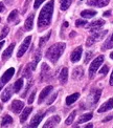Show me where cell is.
I'll return each mask as SVG.
<instances>
[{"instance_id": "1", "label": "cell", "mask_w": 113, "mask_h": 128, "mask_svg": "<svg viewBox=\"0 0 113 128\" xmlns=\"http://www.w3.org/2000/svg\"><path fill=\"white\" fill-rule=\"evenodd\" d=\"M53 5H55V1L50 0L49 2L45 4V6H43L41 10L39 19H38V28H45L51 22L52 14H53Z\"/></svg>"}, {"instance_id": "2", "label": "cell", "mask_w": 113, "mask_h": 128, "mask_svg": "<svg viewBox=\"0 0 113 128\" xmlns=\"http://www.w3.org/2000/svg\"><path fill=\"white\" fill-rule=\"evenodd\" d=\"M66 44L63 43V42H58V43L51 45L49 48L47 50L45 57L49 60L51 63H57L58 60L60 59V57L62 56V54L65 50Z\"/></svg>"}, {"instance_id": "3", "label": "cell", "mask_w": 113, "mask_h": 128, "mask_svg": "<svg viewBox=\"0 0 113 128\" xmlns=\"http://www.w3.org/2000/svg\"><path fill=\"white\" fill-rule=\"evenodd\" d=\"M108 34V30H96V32H93L92 35L89 36V38L86 41V45L87 46H91L93 45L95 42H98L102 39H104V37Z\"/></svg>"}, {"instance_id": "4", "label": "cell", "mask_w": 113, "mask_h": 128, "mask_svg": "<svg viewBox=\"0 0 113 128\" xmlns=\"http://www.w3.org/2000/svg\"><path fill=\"white\" fill-rule=\"evenodd\" d=\"M103 62H104V56L96 57L95 59L92 61V63L90 64V67H89V78L90 79H93L95 72H98V69L100 68V66L102 65Z\"/></svg>"}, {"instance_id": "5", "label": "cell", "mask_w": 113, "mask_h": 128, "mask_svg": "<svg viewBox=\"0 0 113 128\" xmlns=\"http://www.w3.org/2000/svg\"><path fill=\"white\" fill-rule=\"evenodd\" d=\"M30 41H31V36H28V37H26V38L23 40V42H22V44L20 45V48H19V50H18V52H17V57H22L25 52H26V50H27V48L29 47V44H30Z\"/></svg>"}, {"instance_id": "6", "label": "cell", "mask_w": 113, "mask_h": 128, "mask_svg": "<svg viewBox=\"0 0 113 128\" xmlns=\"http://www.w3.org/2000/svg\"><path fill=\"white\" fill-rule=\"evenodd\" d=\"M102 94V90L101 89H94L90 92L89 97H88V102L90 105H95L96 103L99 102V100L101 98Z\"/></svg>"}, {"instance_id": "7", "label": "cell", "mask_w": 113, "mask_h": 128, "mask_svg": "<svg viewBox=\"0 0 113 128\" xmlns=\"http://www.w3.org/2000/svg\"><path fill=\"white\" fill-rule=\"evenodd\" d=\"M23 107H24V103L22 102V101H19V100H14L12 102V104H10V106H9L10 110L15 114H19L20 111L23 109Z\"/></svg>"}, {"instance_id": "8", "label": "cell", "mask_w": 113, "mask_h": 128, "mask_svg": "<svg viewBox=\"0 0 113 128\" xmlns=\"http://www.w3.org/2000/svg\"><path fill=\"white\" fill-rule=\"evenodd\" d=\"M105 24V21L103 19H99V20H96V21H93V22H91L89 24H87V28H90V30L92 32H96V30H99L102 26H103Z\"/></svg>"}, {"instance_id": "9", "label": "cell", "mask_w": 113, "mask_h": 128, "mask_svg": "<svg viewBox=\"0 0 113 128\" xmlns=\"http://www.w3.org/2000/svg\"><path fill=\"white\" fill-rule=\"evenodd\" d=\"M82 52H83L82 46L77 47V48H75V50L71 52V56H70V60H71V62H73V63L79 62L80 59H81V57H82Z\"/></svg>"}, {"instance_id": "10", "label": "cell", "mask_w": 113, "mask_h": 128, "mask_svg": "<svg viewBox=\"0 0 113 128\" xmlns=\"http://www.w3.org/2000/svg\"><path fill=\"white\" fill-rule=\"evenodd\" d=\"M60 116H52L51 118H49L47 121H46V123L43 125V127L44 128H47V127H56L59 123H60Z\"/></svg>"}, {"instance_id": "11", "label": "cell", "mask_w": 113, "mask_h": 128, "mask_svg": "<svg viewBox=\"0 0 113 128\" xmlns=\"http://www.w3.org/2000/svg\"><path fill=\"white\" fill-rule=\"evenodd\" d=\"M14 74H15V68H13V67L8 68L7 70L3 74V76L1 77V83L2 84H6L9 80L12 79V77L14 76Z\"/></svg>"}, {"instance_id": "12", "label": "cell", "mask_w": 113, "mask_h": 128, "mask_svg": "<svg viewBox=\"0 0 113 128\" xmlns=\"http://www.w3.org/2000/svg\"><path fill=\"white\" fill-rule=\"evenodd\" d=\"M109 0H87L88 5H92V6H98V8H104L108 5Z\"/></svg>"}, {"instance_id": "13", "label": "cell", "mask_w": 113, "mask_h": 128, "mask_svg": "<svg viewBox=\"0 0 113 128\" xmlns=\"http://www.w3.org/2000/svg\"><path fill=\"white\" fill-rule=\"evenodd\" d=\"M52 88H53V87L51 86V85H48V86H46L44 89L42 90L41 94H40V96H39V100H38V102H39V104H41V103L43 102V101H44V100L46 99V97L50 94V92L52 90Z\"/></svg>"}, {"instance_id": "14", "label": "cell", "mask_w": 113, "mask_h": 128, "mask_svg": "<svg viewBox=\"0 0 113 128\" xmlns=\"http://www.w3.org/2000/svg\"><path fill=\"white\" fill-rule=\"evenodd\" d=\"M112 108H113V98L109 99L108 101H107V102H105V103L99 108L98 111H99L100 114H102V112H106V111H108V110H110V109H112Z\"/></svg>"}, {"instance_id": "15", "label": "cell", "mask_w": 113, "mask_h": 128, "mask_svg": "<svg viewBox=\"0 0 113 128\" xmlns=\"http://www.w3.org/2000/svg\"><path fill=\"white\" fill-rule=\"evenodd\" d=\"M12 94H13L12 86H7L3 90V92L1 94V101L2 102H7V101L10 99V97H12Z\"/></svg>"}, {"instance_id": "16", "label": "cell", "mask_w": 113, "mask_h": 128, "mask_svg": "<svg viewBox=\"0 0 113 128\" xmlns=\"http://www.w3.org/2000/svg\"><path fill=\"white\" fill-rule=\"evenodd\" d=\"M44 118V114L43 112H38L33 119L30 121V127H37L40 124V122L42 121V119Z\"/></svg>"}, {"instance_id": "17", "label": "cell", "mask_w": 113, "mask_h": 128, "mask_svg": "<svg viewBox=\"0 0 113 128\" xmlns=\"http://www.w3.org/2000/svg\"><path fill=\"white\" fill-rule=\"evenodd\" d=\"M84 76V69L83 67H81V66H78V67H75L73 69V72H72V79L73 80H80V79H82Z\"/></svg>"}, {"instance_id": "18", "label": "cell", "mask_w": 113, "mask_h": 128, "mask_svg": "<svg viewBox=\"0 0 113 128\" xmlns=\"http://www.w3.org/2000/svg\"><path fill=\"white\" fill-rule=\"evenodd\" d=\"M49 72H50V68L48 67V65L46 63H43L42 64V68H41V80H42V81H44V80L48 79Z\"/></svg>"}, {"instance_id": "19", "label": "cell", "mask_w": 113, "mask_h": 128, "mask_svg": "<svg viewBox=\"0 0 113 128\" xmlns=\"http://www.w3.org/2000/svg\"><path fill=\"white\" fill-rule=\"evenodd\" d=\"M14 47H15V43H12L6 50L3 52V54H2V61H6L7 59H9L10 56H12V54H13Z\"/></svg>"}, {"instance_id": "20", "label": "cell", "mask_w": 113, "mask_h": 128, "mask_svg": "<svg viewBox=\"0 0 113 128\" xmlns=\"http://www.w3.org/2000/svg\"><path fill=\"white\" fill-rule=\"evenodd\" d=\"M59 80H60L61 84H66L67 80H68V68L67 67L62 68L60 76H59Z\"/></svg>"}, {"instance_id": "21", "label": "cell", "mask_w": 113, "mask_h": 128, "mask_svg": "<svg viewBox=\"0 0 113 128\" xmlns=\"http://www.w3.org/2000/svg\"><path fill=\"white\" fill-rule=\"evenodd\" d=\"M40 59H41V52H40V50H38L36 52L35 56H34V61H33V63L29 64L33 70H35V69H36V67H37V65H38V63H39Z\"/></svg>"}, {"instance_id": "22", "label": "cell", "mask_w": 113, "mask_h": 128, "mask_svg": "<svg viewBox=\"0 0 113 128\" xmlns=\"http://www.w3.org/2000/svg\"><path fill=\"white\" fill-rule=\"evenodd\" d=\"M31 111H33V107H26V108L23 109V112L20 116V122L21 123H24V122L26 121V119L28 118V116H29V114L31 112Z\"/></svg>"}, {"instance_id": "23", "label": "cell", "mask_w": 113, "mask_h": 128, "mask_svg": "<svg viewBox=\"0 0 113 128\" xmlns=\"http://www.w3.org/2000/svg\"><path fill=\"white\" fill-rule=\"evenodd\" d=\"M34 18H35V16L34 15H30L29 17L25 20L24 28H25L26 30H30L31 28H33V26H34Z\"/></svg>"}, {"instance_id": "24", "label": "cell", "mask_w": 113, "mask_h": 128, "mask_svg": "<svg viewBox=\"0 0 113 128\" xmlns=\"http://www.w3.org/2000/svg\"><path fill=\"white\" fill-rule=\"evenodd\" d=\"M96 15V12L93 10H82L81 13V16L83 18H86V19H89V18H92Z\"/></svg>"}, {"instance_id": "25", "label": "cell", "mask_w": 113, "mask_h": 128, "mask_svg": "<svg viewBox=\"0 0 113 128\" xmlns=\"http://www.w3.org/2000/svg\"><path fill=\"white\" fill-rule=\"evenodd\" d=\"M7 21H8V22H15V21H16V23L19 22V19H18V10H14L10 12L8 18H7Z\"/></svg>"}, {"instance_id": "26", "label": "cell", "mask_w": 113, "mask_h": 128, "mask_svg": "<svg viewBox=\"0 0 113 128\" xmlns=\"http://www.w3.org/2000/svg\"><path fill=\"white\" fill-rule=\"evenodd\" d=\"M79 98H80V94H79V92H75V94H73L68 96V97L66 98V104H67V105H71V104H73Z\"/></svg>"}, {"instance_id": "27", "label": "cell", "mask_w": 113, "mask_h": 128, "mask_svg": "<svg viewBox=\"0 0 113 128\" xmlns=\"http://www.w3.org/2000/svg\"><path fill=\"white\" fill-rule=\"evenodd\" d=\"M13 123V118L8 114H5L1 120V127H6Z\"/></svg>"}, {"instance_id": "28", "label": "cell", "mask_w": 113, "mask_h": 128, "mask_svg": "<svg viewBox=\"0 0 113 128\" xmlns=\"http://www.w3.org/2000/svg\"><path fill=\"white\" fill-rule=\"evenodd\" d=\"M92 116H93V114H91V112L85 114L83 116H81L80 119L78 120V123L77 124H82V123H85V122H87V121H90L91 119H92Z\"/></svg>"}, {"instance_id": "29", "label": "cell", "mask_w": 113, "mask_h": 128, "mask_svg": "<svg viewBox=\"0 0 113 128\" xmlns=\"http://www.w3.org/2000/svg\"><path fill=\"white\" fill-rule=\"evenodd\" d=\"M22 86H23V78H21V79L17 80V81L15 82V84H14V92L16 94H18L21 90V88H22Z\"/></svg>"}, {"instance_id": "30", "label": "cell", "mask_w": 113, "mask_h": 128, "mask_svg": "<svg viewBox=\"0 0 113 128\" xmlns=\"http://www.w3.org/2000/svg\"><path fill=\"white\" fill-rule=\"evenodd\" d=\"M75 114H77V111H75V110H73L72 112L69 114V116H68V118L66 119V121H65V125L66 126H69V125L72 124V122H73V120L75 118Z\"/></svg>"}, {"instance_id": "31", "label": "cell", "mask_w": 113, "mask_h": 128, "mask_svg": "<svg viewBox=\"0 0 113 128\" xmlns=\"http://www.w3.org/2000/svg\"><path fill=\"white\" fill-rule=\"evenodd\" d=\"M50 35H51V32H48V34H46L45 36L41 37V38H40V40H39V47H42L43 45H44V44L46 43V41H47L48 39H49Z\"/></svg>"}, {"instance_id": "32", "label": "cell", "mask_w": 113, "mask_h": 128, "mask_svg": "<svg viewBox=\"0 0 113 128\" xmlns=\"http://www.w3.org/2000/svg\"><path fill=\"white\" fill-rule=\"evenodd\" d=\"M112 47H113V34H112V36H111V38H110V39L103 45L102 50H108V48H112Z\"/></svg>"}, {"instance_id": "33", "label": "cell", "mask_w": 113, "mask_h": 128, "mask_svg": "<svg viewBox=\"0 0 113 128\" xmlns=\"http://www.w3.org/2000/svg\"><path fill=\"white\" fill-rule=\"evenodd\" d=\"M71 2H72V0H62L61 1V10H68V8L70 6Z\"/></svg>"}, {"instance_id": "34", "label": "cell", "mask_w": 113, "mask_h": 128, "mask_svg": "<svg viewBox=\"0 0 113 128\" xmlns=\"http://www.w3.org/2000/svg\"><path fill=\"white\" fill-rule=\"evenodd\" d=\"M31 67H30V65L28 64L27 66H26L25 68H24V70H23V77H25V78H27V79H29L30 77H31Z\"/></svg>"}, {"instance_id": "35", "label": "cell", "mask_w": 113, "mask_h": 128, "mask_svg": "<svg viewBox=\"0 0 113 128\" xmlns=\"http://www.w3.org/2000/svg\"><path fill=\"white\" fill-rule=\"evenodd\" d=\"M8 30H9V28H7V26H4V28H2V33H1V35H0V40H2L4 37H6V36H7Z\"/></svg>"}, {"instance_id": "36", "label": "cell", "mask_w": 113, "mask_h": 128, "mask_svg": "<svg viewBox=\"0 0 113 128\" xmlns=\"http://www.w3.org/2000/svg\"><path fill=\"white\" fill-rule=\"evenodd\" d=\"M87 21L86 20H77L75 21V25L78 26V28H81V26H87Z\"/></svg>"}, {"instance_id": "37", "label": "cell", "mask_w": 113, "mask_h": 128, "mask_svg": "<svg viewBox=\"0 0 113 128\" xmlns=\"http://www.w3.org/2000/svg\"><path fill=\"white\" fill-rule=\"evenodd\" d=\"M92 52H86V58H85V61H84V63L85 64H87L88 62H89V60L91 59V57H92Z\"/></svg>"}, {"instance_id": "38", "label": "cell", "mask_w": 113, "mask_h": 128, "mask_svg": "<svg viewBox=\"0 0 113 128\" xmlns=\"http://www.w3.org/2000/svg\"><path fill=\"white\" fill-rule=\"evenodd\" d=\"M108 70H109V67L107 66V65H104L103 67H102L101 70H100V74H102V76H105V74L108 72Z\"/></svg>"}, {"instance_id": "39", "label": "cell", "mask_w": 113, "mask_h": 128, "mask_svg": "<svg viewBox=\"0 0 113 128\" xmlns=\"http://www.w3.org/2000/svg\"><path fill=\"white\" fill-rule=\"evenodd\" d=\"M43 2H44V0H36L35 3H34V8H35L36 10L39 8V6H40V5H41Z\"/></svg>"}, {"instance_id": "40", "label": "cell", "mask_w": 113, "mask_h": 128, "mask_svg": "<svg viewBox=\"0 0 113 128\" xmlns=\"http://www.w3.org/2000/svg\"><path fill=\"white\" fill-rule=\"evenodd\" d=\"M57 97H58V92H55V94H53L51 96V97H50V99L47 101V104H51V103L53 102V101L56 100V98H57Z\"/></svg>"}, {"instance_id": "41", "label": "cell", "mask_w": 113, "mask_h": 128, "mask_svg": "<svg viewBox=\"0 0 113 128\" xmlns=\"http://www.w3.org/2000/svg\"><path fill=\"white\" fill-rule=\"evenodd\" d=\"M35 94H36V92L34 90V92H31V94L29 96V99H28V101H27V102H28V104H31V103L34 102V100H35Z\"/></svg>"}, {"instance_id": "42", "label": "cell", "mask_w": 113, "mask_h": 128, "mask_svg": "<svg viewBox=\"0 0 113 128\" xmlns=\"http://www.w3.org/2000/svg\"><path fill=\"white\" fill-rule=\"evenodd\" d=\"M30 85H31V82H29V83H28V85H27V86H26V88H25V90H24V92L22 94V96H21V97H22V98H24L25 96H26V92H28V89H29V87H30Z\"/></svg>"}, {"instance_id": "43", "label": "cell", "mask_w": 113, "mask_h": 128, "mask_svg": "<svg viewBox=\"0 0 113 128\" xmlns=\"http://www.w3.org/2000/svg\"><path fill=\"white\" fill-rule=\"evenodd\" d=\"M30 1H31V0H26V1H25V3H24V8H23V13L26 12V10H27L28 4L30 3Z\"/></svg>"}, {"instance_id": "44", "label": "cell", "mask_w": 113, "mask_h": 128, "mask_svg": "<svg viewBox=\"0 0 113 128\" xmlns=\"http://www.w3.org/2000/svg\"><path fill=\"white\" fill-rule=\"evenodd\" d=\"M113 119V114H111V116H107V118H105L104 120H103V122H107V121H110V120H112Z\"/></svg>"}, {"instance_id": "45", "label": "cell", "mask_w": 113, "mask_h": 128, "mask_svg": "<svg viewBox=\"0 0 113 128\" xmlns=\"http://www.w3.org/2000/svg\"><path fill=\"white\" fill-rule=\"evenodd\" d=\"M4 4L2 3V2H0V13H1V12H3V10H4Z\"/></svg>"}, {"instance_id": "46", "label": "cell", "mask_w": 113, "mask_h": 128, "mask_svg": "<svg viewBox=\"0 0 113 128\" xmlns=\"http://www.w3.org/2000/svg\"><path fill=\"white\" fill-rule=\"evenodd\" d=\"M109 84L111 85V86H113V72H112V74H111V77H110V82H109Z\"/></svg>"}, {"instance_id": "47", "label": "cell", "mask_w": 113, "mask_h": 128, "mask_svg": "<svg viewBox=\"0 0 113 128\" xmlns=\"http://www.w3.org/2000/svg\"><path fill=\"white\" fill-rule=\"evenodd\" d=\"M110 15H111V10H107V12L104 13V16H105V17H109Z\"/></svg>"}, {"instance_id": "48", "label": "cell", "mask_w": 113, "mask_h": 128, "mask_svg": "<svg viewBox=\"0 0 113 128\" xmlns=\"http://www.w3.org/2000/svg\"><path fill=\"white\" fill-rule=\"evenodd\" d=\"M4 45V41H1V42H0V50H1L2 48V46Z\"/></svg>"}, {"instance_id": "49", "label": "cell", "mask_w": 113, "mask_h": 128, "mask_svg": "<svg viewBox=\"0 0 113 128\" xmlns=\"http://www.w3.org/2000/svg\"><path fill=\"white\" fill-rule=\"evenodd\" d=\"M110 58H111V59L113 60V52H111V54H110Z\"/></svg>"}, {"instance_id": "50", "label": "cell", "mask_w": 113, "mask_h": 128, "mask_svg": "<svg viewBox=\"0 0 113 128\" xmlns=\"http://www.w3.org/2000/svg\"><path fill=\"white\" fill-rule=\"evenodd\" d=\"M86 127H87V128H89V127H93V125H92V124H90V125H87Z\"/></svg>"}, {"instance_id": "51", "label": "cell", "mask_w": 113, "mask_h": 128, "mask_svg": "<svg viewBox=\"0 0 113 128\" xmlns=\"http://www.w3.org/2000/svg\"><path fill=\"white\" fill-rule=\"evenodd\" d=\"M1 88H2V84L0 83V90H1Z\"/></svg>"}]
</instances>
